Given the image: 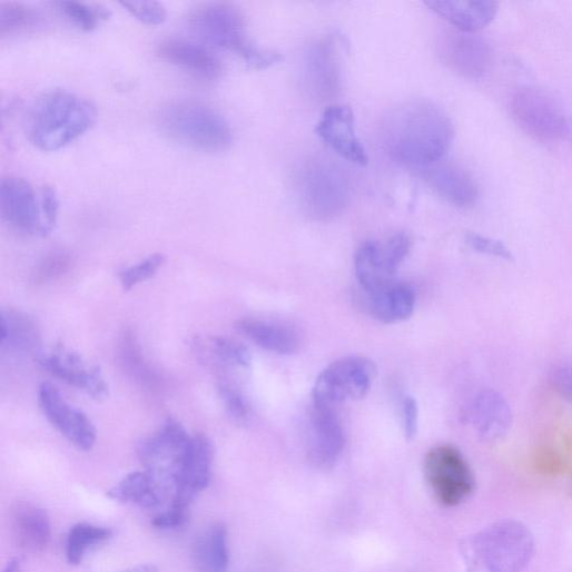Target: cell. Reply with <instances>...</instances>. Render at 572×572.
Listing matches in <instances>:
<instances>
[{"mask_svg":"<svg viewBox=\"0 0 572 572\" xmlns=\"http://www.w3.org/2000/svg\"><path fill=\"white\" fill-rule=\"evenodd\" d=\"M438 48L443 62L466 79L480 80L491 70L493 51L489 42L475 33L445 32Z\"/></svg>","mask_w":572,"mask_h":572,"instance_id":"4fadbf2b","label":"cell"},{"mask_svg":"<svg viewBox=\"0 0 572 572\" xmlns=\"http://www.w3.org/2000/svg\"><path fill=\"white\" fill-rule=\"evenodd\" d=\"M475 432L485 441L502 438L512 425V410L495 391H483L472 401L467 414Z\"/></svg>","mask_w":572,"mask_h":572,"instance_id":"603a6c76","label":"cell"},{"mask_svg":"<svg viewBox=\"0 0 572 572\" xmlns=\"http://www.w3.org/2000/svg\"><path fill=\"white\" fill-rule=\"evenodd\" d=\"M298 190L307 214L318 220L338 216L352 198L349 176L338 164L325 158L306 162L299 172Z\"/></svg>","mask_w":572,"mask_h":572,"instance_id":"8992f818","label":"cell"},{"mask_svg":"<svg viewBox=\"0 0 572 572\" xmlns=\"http://www.w3.org/2000/svg\"><path fill=\"white\" fill-rule=\"evenodd\" d=\"M375 376L372 361L359 356L342 358L318 376L313 391L314 406L334 410L347 401L362 400L371 391Z\"/></svg>","mask_w":572,"mask_h":572,"instance_id":"ba28073f","label":"cell"},{"mask_svg":"<svg viewBox=\"0 0 572 572\" xmlns=\"http://www.w3.org/2000/svg\"><path fill=\"white\" fill-rule=\"evenodd\" d=\"M0 343L24 354H41L42 338L37 323L18 310H3L0 316Z\"/></svg>","mask_w":572,"mask_h":572,"instance_id":"83f0119b","label":"cell"},{"mask_svg":"<svg viewBox=\"0 0 572 572\" xmlns=\"http://www.w3.org/2000/svg\"><path fill=\"white\" fill-rule=\"evenodd\" d=\"M214 446L204 434L193 436L190 453L180 482L171 497V507L187 510L195 497L210 483Z\"/></svg>","mask_w":572,"mask_h":572,"instance_id":"e0dca14e","label":"cell"},{"mask_svg":"<svg viewBox=\"0 0 572 572\" xmlns=\"http://www.w3.org/2000/svg\"><path fill=\"white\" fill-rule=\"evenodd\" d=\"M96 106L67 90L45 95L33 107L28 135L40 150H61L87 134L97 121Z\"/></svg>","mask_w":572,"mask_h":572,"instance_id":"7a4b0ae2","label":"cell"},{"mask_svg":"<svg viewBox=\"0 0 572 572\" xmlns=\"http://www.w3.org/2000/svg\"><path fill=\"white\" fill-rule=\"evenodd\" d=\"M304 81L310 95L319 101L337 96L341 70L331 41H319L309 47L304 59Z\"/></svg>","mask_w":572,"mask_h":572,"instance_id":"ac0fdd59","label":"cell"},{"mask_svg":"<svg viewBox=\"0 0 572 572\" xmlns=\"http://www.w3.org/2000/svg\"><path fill=\"white\" fill-rule=\"evenodd\" d=\"M165 262L166 256L161 253H156L122 269L119 274L122 289L128 293L135 286L150 279L162 267Z\"/></svg>","mask_w":572,"mask_h":572,"instance_id":"d6a6232c","label":"cell"},{"mask_svg":"<svg viewBox=\"0 0 572 572\" xmlns=\"http://www.w3.org/2000/svg\"><path fill=\"white\" fill-rule=\"evenodd\" d=\"M0 214L16 230L40 235V197L26 179L9 176L0 181Z\"/></svg>","mask_w":572,"mask_h":572,"instance_id":"2e32d148","label":"cell"},{"mask_svg":"<svg viewBox=\"0 0 572 572\" xmlns=\"http://www.w3.org/2000/svg\"><path fill=\"white\" fill-rule=\"evenodd\" d=\"M193 436L175 418H168L138 447V456L162 493L171 497L180 482L191 447Z\"/></svg>","mask_w":572,"mask_h":572,"instance_id":"5b68a950","label":"cell"},{"mask_svg":"<svg viewBox=\"0 0 572 572\" xmlns=\"http://www.w3.org/2000/svg\"><path fill=\"white\" fill-rule=\"evenodd\" d=\"M112 500L154 509L162 503L165 494L146 471L134 472L125 476L108 491Z\"/></svg>","mask_w":572,"mask_h":572,"instance_id":"f1b7e54d","label":"cell"},{"mask_svg":"<svg viewBox=\"0 0 572 572\" xmlns=\"http://www.w3.org/2000/svg\"><path fill=\"white\" fill-rule=\"evenodd\" d=\"M425 4L455 30L465 33L486 28L499 11V4L489 0H430Z\"/></svg>","mask_w":572,"mask_h":572,"instance_id":"7402d4cb","label":"cell"},{"mask_svg":"<svg viewBox=\"0 0 572 572\" xmlns=\"http://www.w3.org/2000/svg\"><path fill=\"white\" fill-rule=\"evenodd\" d=\"M60 201L56 189L45 186L40 194V236L50 235L56 228Z\"/></svg>","mask_w":572,"mask_h":572,"instance_id":"e575fe53","label":"cell"},{"mask_svg":"<svg viewBox=\"0 0 572 572\" xmlns=\"http://www.w3.org/2000/svg\"><path fill=\"white\" fill-rule=\"evenodd\" d=\"M421 170L428 186L448 204L458 208H470L476 204L479 187L460 166L438 161Z\"/></svg>","mask_w":572,"mask_h":572,"instance_id":"ffe728a7","label":"cell"},{"mask_svg":"<svg viewBox=\"0 0 572 572\" xmlns=\"http://www.w3.org/2000/svg\"><path fill=\"white\" fill-rule=\"evenodd\" d=\"M59 12L76 28L83 32L97 30L101 22L107 21L110 13L101 7H92L80 2H58Z\"/></svg>","mask_w":572,"mask_h":572,"instance_id":"4dcf8cb0","label":"cell"},{"mask_svg":"<svg viewBox=\"0 0 572 572\" xmlns=\"http://www.w3.org/2000/svg\"><path fill=\"white\" fill-rule=\"evenodd\" d=\"M188 520L187 510L171 507L156 515L151 524L159 530H170L183 526Z\"/></svg>","mask_w":572,"mask_h":572,"instance_id":"b9f144b4","label":"cell"},{"mask_svg":"<svg viewBox=\"0 0 572 572\" xmlns=\"http://www.w3.org/2000/svg\"><path fill=\"white\" fill-rule=\"evenodd\" d=\"M367 296L368 312L383 324L402 323L414 314L416 297L410 284L394 280Z\"/></svg>","mask_w":572,"mask_h":572,"instance_id":"d4e9b609","label":"cell"},{"mask_svg":"<svg viewBox=\"0 0 572 572\" xmlns=\"http://www.w3.org/2000/svg\"><path fill=\"white\" fill-rule=\"evenodd\" d=\"M345 445V432L335 410L314 407L309 427L310 460L322 467L333 466Z\"/></svg>","mask_w":572,"mask_h":572,"instance_id":"d6986e66","label":"cell"},{"mask_svg":"<svg viewBox=\"0 0 572 572\" xmlns=\"http://www.w3.org/2000/svg\"><path fill=\"white\" fill-rule=\"evenodd\" d=\"M237 329L256 346L273 354L294 355L300 347L298 334L278 324L243 319Z\"/></svg>","mask_w":572,"mask_h":572,"instance_id":"484cf974","label":"cell"},{"mask_svg":"<svg viewBox=\"0 0 572 572\" xmlns=\"http://www.w3.org/2000/svg\"><path fill=\"white\" fill-rule=\"evenodd\" d=\"M122 572H158V568L151 563H142L136 566L129 568Z\"/></svg>","mask_w":572,"mask_h":572,"instance_id":"7bdbcfd3","label":"cell"},{"mask_svg":"<svg viewBox=\"0 0 572 572\" xmlns=\"http://www.w3.org/2000/svg\"><path fill=\"white\" fill-rule=\"evenodd\" d=\"M411 245L408 235L396 233L384 240H368L359 247L355 270L366 294L381 290L395 280V274L407 257Z\"/></svg>","mask_w":572,"mask_h":572,"instance_id":"8fae6325","label":"cell"},{"mask_svg":"<svg viewBox=\"0 0 572 572\" xmlns=\"http://www.w3.org/2000/svg\"><path fill=\"white\" fill-rule=\"evenodd\" d=\"M210 351L225 365L247 369L252 363L248 349L231 339L214 337L210 339Z\"/></svg>","mask_w":572,"mask_h":572,"instance_id":"836d02e7","label":"cell"},{"mask_svg":"<svg viewBox=\"0 0 572 572\" xmlns=\"http://www.w3.org/2000/svg\"><path fill=\"white\" fill-rule=\"evenodd\" d=\"M218 394L230 418L238 423L245 422L248 418L249 408L247 402L236 388L223 384L218 387Z\"/></svg>","mask_w":572,"mask_h":572,"instance_id":"f35d334b","label":"cell"},{"mask_svg":"<svg viewBox=\"0 0 572 572\" xmlns=\"http://www.w3.org/2000/svg\"><path fill=\"white\" fill-rule=\"evenodd\" d=\"M467 572H522L534 552V539L523 523L504 520L462 540Z\"/></svg>","mask_w":572,"mask_h":572,"instance_id":"3957f363","label":"cell"},{"mask_svg":"<svg viewBox=\"0 0 572 572\" xmlns=\"http://www.w3.org/2000/svg\"><path fill=\"white\" fill-rule=\"evenodd\" d=\"M11 530L19 548L41 552L51 540V521L47 511L31 502H19L11 511Z\"/></svg>","mask_w":572,"mask_h":572,"instance_id":"cb8c5ba5","label":"cell"},{"mask_svg":"<svg viewBox=\"0 0 572 572\" xmlns=\"http://www.w3.org/2000/svg\"><path fill=\"white\" fill-rule=\"evenodd\" d=\"M569 127H570V128H571V130H572V119H571V122H569Z\"/></svg>","mask_w":572,"mask_h":572,"instance_id":"f6af8a7d","label":"cell"},{"mask_svg":"<svg viewBox=\"0 0 572 572\" xmlns=\"http://www.w3.org/2000/svg\"><path fill=\"white\" fill-rule=\"evenodd\" d=\"M465 241L476 253L494 256L505 260H511L513 258L511 250L499 239L469 231L465 235Z\"/></svg>","mask_w":572,"mask_h":572,"instance_id":"74e56055","label":"cell"},{"mask_svg":"<svg viewBox=\"0 0 572 572\" xmlns=\"http://www.w3.org/2000/svg\"><path fill=\"white\" fill-rule=\"evenodd\" d=\"M158 126L169 140L194 151L220 154L233 144V131L225 117L200 102L180 101L165 107Z\"/></svg>","mask_w":572,"mask_h":572,"instance_id":"277c9868","label":"cell"},{"mask_svg":"<svg viewBox=\"0 0 572 572\" xmlns=\"http://www.w3.org/2000/svg\"><path fill=\"white\" fill-rule=\"evenodd\" d=\"M554 392L572 404V361L556 365L550 374Z\"/></svg>","mask_w":572,"mask_h":572,"instance_id":"ab89813d","label":"cell"},{"mask_svg":"<svg viewBox=\"0 0 572 572\" xmlns=\"http://www.w3.org/2000/svg\"><path fill=\"white\" fill-rule=\"evenodd\" d=\"M38 364L61 382L86 392L97 401L108 397L109 386L97 366L88 365L82 356L65 347L37 356Z\"/></svg>","mask_w":572,"mask_h":572,"instance_id":"5bb4252c","label":"cell"},{"mask_svg":"<svg viewBox=\"0 0 572 572\" xmlns=\"http://www.w3.org/2000/svg\"><path fill=\"white\" fill-rule=\"evenodd\" d=\"M40 23L39 14L22 4H0V34L2 36L38 27Z\"/></svg>","mask_w":572,"mask_h":572,"instance_id":"1f68e13d","label":"cell"},{"mask_svg":"<svg viewBox=\"0 0 572 572\" xmlns=\"http://www.w3.org/2000/svg\"><path fill=\"white\" fill-rule=\"evenodd\" d=\"M112 535V531L105 526L90 523H78L73 525L67 538L66 555L70 564H80L87 552L107 541Z\"/></svg>","mask_w":572,"mask_h":572,"instance_id":"f546056e","label":"cell"},{"mask_svg":"<svg viewBox=\"0 0 572 572\" xmlns=\"http://www.w3.org/2000/svg\"><path fill=\"white\" fill-rule=\"evenodd\" d=\"M425 480L437 502L457 506L474 491L475 479L463 454L452 445H437L424 460Z\"/></svg>","mask_w":572,"mask_h":572,"instance_id":"9c48e42d","label":"cell"},{"mask_svg":"<svg viewBox=\"0 0 572 572\" xmlns=\"http://www.w3.org/2000/svg\"><path fill=\"white\" fill-rule=\"evenodd\" d=\"M227 529L215 523L205 529L193 548V562L197 572H227L229 569Z\"/></svg>","mask_w":572,"mask_h":572,"instance_id":"4316f807","label":"cell"},{"mask_svg":"<svg viewBox=\"0 0 572 572\" xmlns=\"http://www.w3.org/2000/svg\"><path fill=\"white\" fill-rule=\"evenodd\" d=\"M120 6L136 20L149 27L161 26L167 20V11L158 2H122Z\"/></svg>","mask_w":572,"mask_h":572,"instance_id":"d590c367","label":"cell"},{"mask_svg":"<svg viewBox=\"0 0 572 572\" xmlns=\"http://www.w3.org/2000/svg\"><path fill=\"white\" fill-rule=\"evenodd\" d=\"M418 404L417 401L407 396L402 403L403 428L406 440L412 441L418 432Z\"/></svg>","mask_w":572,"mask_h":572,"instance_id":"60d3db41","label":"cell"},{"mask_svg":"<svg viewBox=\"0 0 572 572\" xmlns=\"http://www.w3.org/2000/svg\"><path fill=\"white\" fill-rule=\"evenodd\" d=\"M318 137L342 158L365 167L369 159L357 136L355 115L351 107H328L316 127Z\"/></svg>","mask_w":572,"mask_h":572,"instance_id":"9a60e30c","label":"cell"},{"mask_svg":"<svg viewBox=\"0 0 572 572\" xmlns=\"http://www.w3.org/2000/svg\"><path fill=\"white\" fill-rule=\"evenodd\" d=\"M509 109L516 125L535 140L554 142L569 131V121L562 106L542 88H519L510 99Z\"/></svg>","mask_w":572,"mask_h":572,"instance_id":"52a82bcc","label":"cell"},{"mask_svg":"<svg viewBox=\"0 0 572 572\" xmlns=\"http://www.w3.org/2000/svg\"><path fill=\"white\" fill-rule=\"evenodd\" d=\"M158 56L164 61L204 80H217L223 73L220 60L208 47L196 42L167 40L159 46Z\"/></svg>","mask_w":572,"mask_h":572,"instance_id":"44dd1931","label":"cell"},{"mask_svg":"<svg viewBox=\"0 0 572 572\" xmlns=\"http://www.w3.org/2000/svg\"><path fill=\"white\" fill-rule=\"evenodd\" d=\"M389 156L400 164L424 168L450 150L454 127L446 112L427 100H412L394 109L384 129Z\"/></svg>","mask_w":572,"mask_h":572,"instance_id":"6da1fadb","label":"cell"},{"mask_svg":"<svg viewBox=\"0 0 572 572\" xmlns=\"http://www.w3.org/2000/svg\"><path fill=\"white\" fill-rule=\"evenodd\" d=\"M189 28L204 46L234 52L245 62L256 49L247 41L244 19L227 4L197 9L189 18Z\"/></svg>","mask_w":572,"mask_h":572,"instance_id":"30bf717a","label":"cell"},{"mask_svg":"<svg viewBox=\"0 0 572 572\" xmlns=\"http://www.w3.org/2000/svg\"><path fill=\"white\" fill-rule=\"evenodd\" d=\"M39 405L49 421L78 450L89 452L97 442V430L81 410L68 404L60 392L50 383L39 388Z\"/></svg>","mask_w":572,"mask_h":572,"instance_id":"7c38bea8","label":"cell"},{"mask_svg":"<svg viewBox=\"0 0 572 572\" xmlns=\"http://www.w3.org/2000/svg\"><path fill=\"white\" fill-rule=\"evenodd\" d=\"M4 572H22V563L19 558L12 559L6 566Z\"/></svg>","mask_w":572,"mask_h":572,"instance_id":"ee69618b","label":"cell"},{"mask_svg":"<svg viewBox=\"0 0 572 572\" xmlns=\"http://www.w3.org/2000/svg\"><path fill=\"white\" fill-rule=\"evenodd\" d=\"M70 260V255L65 250L50 253L38 266L34 273V280L37 283H45L57 278L68 269Z\"/></svg>","mask_w":572,"mask_h":572,"instance_id":"8d00e7d4","label":"cell"}]
</instances>
